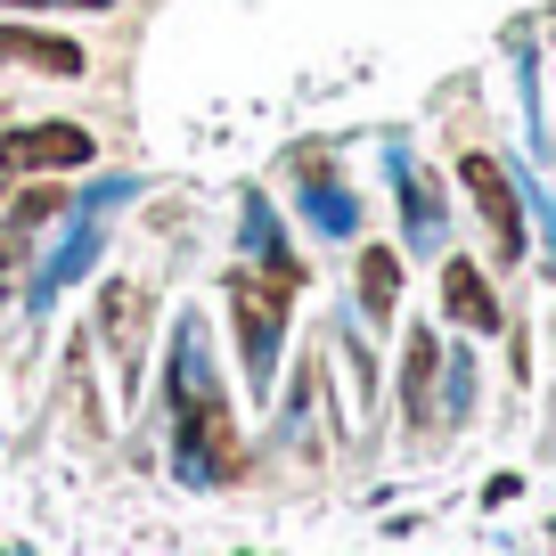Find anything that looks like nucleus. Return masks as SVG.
Returning <instances> with one entry per match:
<instances>
[{"label":"nucleus","instance_id":"nucleus-5","mask_svg":"<svg viewBox=\"0 0 556 556\" xmlns=\"http://www.w3.org/2000/svg\"><path fill=\"white\" fill-rule=\"evenodd\" d=\"M361 303H368V319H393V303H401V254L393 245H368L361 254Z\"/></svg>","mask_w":556,"mask_h":556},{"label":"nucleus","instance_id":"nucleus-7","mask_svg":"<svg viewBox=\"0 0 556 556\" xmlns=\"http://www.w3.org/2000/svg\"><path fill=\"white\" fill-rule=\"evenodd\" d=\"M50 213H66V197L58 189H34V197H17V222L34 229V222H50Z\"/></svg>","mask_w":556,"mask_h":556},{"label":"nucleus","instance_id":"nucleus-9","mask_svg":"<svg viewBox=\"0 0 556 556\" xmlns=\"http://www.w3.org/2000/svg\"><path fill=\"white\" fill-rule=\"evenodd\" d=\"M50 9H106V0H50Z\"/></svg>","mask_w":556,"mask_h":556},{"label":"nucleus","instance_id":"nucleus-8","mask_svg":"<svg viewBox=\"0 0 556 556\" xmlns=\"http://www.w3.org/2000/svg\"><path fill=\"white\" fill-rule=\"evenodd\" d=\"M17 254H25V222H9V229H0V270H9Z\"/></svg>","mask_w":556,"mask_h":556},{"label":"nucleus","instance_id":"nucleus-6","mask_svg":"<svg viewBox=\"0 0 556 556\" xmlns=\"http://www.w3.org/2000/svg\"><path fill=\"white\" fill-rule=\"evenodd\" d=\"M401 384H409V417L434 409V336H426V328L409 336V377H401Z\"/></svg>","mask_w":556,"mask_h":556},{"label":"nucleus","instance_id":"nucleus-1","mask_svg":"<svg viewBox=\"0 0 556 556\" xmlns=\"http://www.w3.org/2000/svg\"><path fill=\"white\" fill-rule=\"evenodd\" d=\"M99 156V139L83 123H17L0 131V173H74Z\"/></svg>","mask_w":556,"mask_h":556},{"label":"nucleus","instance_id":"nucleus-4","mask_svg":"<svg viewBox=\"0 0 556 556\" xmlns=\"http://www.w3.org/2000/svg\"><path fill=\"white\" fill-rule=\"evenodd\" d=\"M442 303H451V319H467V328H500V303H491V287H483V270H475L467 254L451 262V270H442Z\"/></svg>","mask_w":556,"mask_h":556},{"label":"nucleus","instance_id":"nucleus-3","mask_svg":"<svg viewBox=\"0 0 556 556\" xmlns=\"http://www.w3.org/2000/svg\"><path fill=\"white\" fill-rule=\"evenodd\" d=\"M0 66H41V74H83L90 58L66 34H41V25H0Z\"/></svg>","mask_w":556,"mask_h":556},{"label":"nucleus","instance_id":"nucleus-2","mask_svg":"<svg viewBox=\"0 0 556 556\" xmlns=\"http://www.w3.org/2000/svg\"><path fill=\"white\" fill-rule=\"evenodd\" d=\"M458 180H467L475 205H483L491 238H500V262H516L523 254V205H516V189H507V173L491 156H458Z\"/></svg>","mask_w":556,"mask_h":556}]
</instances>
